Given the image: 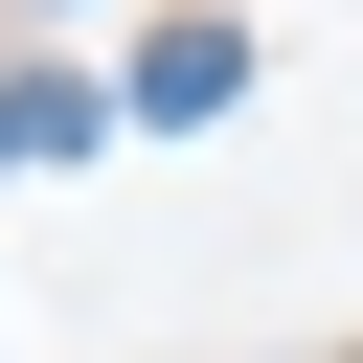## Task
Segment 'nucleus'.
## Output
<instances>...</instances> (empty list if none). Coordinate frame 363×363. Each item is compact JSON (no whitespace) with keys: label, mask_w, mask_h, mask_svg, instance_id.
Here are the masks:
<instances>
[{"label":"nucleus","mask_w":363,"mask_h":363,"mask_svg":"<svg viewBox=\"0 0 363 363\" xmlns=\"http://www.w3.org/2000/svg\"><path fill=\"white\" fill-rule=\"evenodd\" d=\"M227 91H250V23H159L113 113H159V136H182V113H227Z\"/></svg>","instance_id":"1"},{"label":"nucleus","mask_w":363,"mask_h":363,"mask_svg":"<svg viewBox=\"0 0 363 363\" xmlns=\"http://www.w3.org/2000/svg\"><path fill=\"white\" fill-rule=\"evenodd\" d=\"M113 136V91H68V68H0V159H91Z\"/></svg>","instance_id":"2"}]
</instances>
